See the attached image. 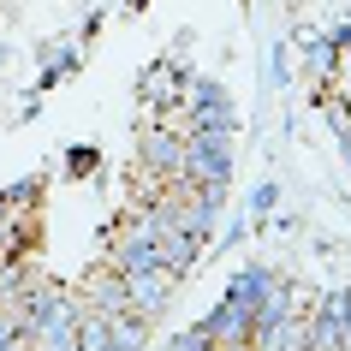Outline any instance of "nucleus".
<instances>
[{
    "instance_id": "nucleus-1",
    "label": "nucleus",
    "mask_w": 351,
    "mask_h": 351,
    "mask_svg": "<svg viewBox=\"0 0 351 351\" xmlns=\"http://www.w3.org/2000/svg\"><path fill=\"white\" fill-rule=\"evenodd\" d=\"M232 131H185V173L191 185H226V173H232V143H226Z\"/></svg>"
},
{
    "instance_id": "nucleus-2",
    "label": "nucleus",
    "mask_w": 351,
    "mask_h": 351,
    "mask_svg": "<svg viewBox=\"0 0 351 351\" xmlns=\"http://www.w3.org/2000/svg\"><path fill=\"white\" fill-rule=\"evenodd\" d=\"M173 268H143V274H125V298H131V315H143V322H155V315L167 310V298H173Z\"/></svg>"
},
{
    "instance_id": "nucleus-3",
    "label": "nucleus",
    "mask_w": 351,
    "mask_h": 351,
    "mask_svg": "<svg viewBox=\"0 0 351 351\" xmlns=\"http://www.w3.org/2000/svg\"><path fill=\"white\" fill-rule=\"evenodd\" d=\"M250 328H256V315H250V304L244 298H226L221 310L203 322V333L215 339V346H232V339H250Z\"/></svg>"
},
{
    "instance_id": "nucleus-4",
    "label": "nucleus",
    "mask_w": 351,
    "mask_h": 351,
    "mask_svg": "<svg viewBox=\"0 0 351 351\" xmlns=\"http://www.w3.org/2000/svg\"><path fill=\"white\" fill-rule=\"evenodd\" d=\"M143 161L155 173H185V131H143Z\"/></svg>"
},
{
    "instance_id": "nucleus-5",
    "label": "nucleus",
    "mask_w": 351,
    "mask_h": 351,
    "mask_svg": "<svg viewBox=\"0 0 351 351\" xmlns=\"http://www.w3.org/2000/svg\"><path fill=\"white\" fill-rule=\"evenodd\" d=\"M84 310H95V315H125V310H131V298H125V274H119V268L95 274V280H90V292H84Z\"/></svg>"
},
{
    "instance_id": "nucleus-6",
    "label": "nucleus",
    "mask_w": 351,
    "mask_h": 351,
    "mask_svg": "<svg viewBox=\"0 0 351 351\" xmlns=\"http://www.w3.org/2000/svg\"><path fill=\"white\" fill-rule=\"evenodd\" d=\"M179 90H185V72L179 66H149L143 72V101H155V108L179 101Z\"/></svg>"
},
{
    "instance_id": "nucleus-7",
    "label": "nucleus",
    "mask_w": 351,
    "mask_h": 351,
    "mask_svg": "<svg viewBox=\"0 0 351 351\" xmlns=\"http://www.w3.org/2000/svg\"><path fill=\"white\" fill-rule=\"evenodd\" d=\"M143 339H149V322L143 315H108V351H143Z\"/></svg>"
},
{
    "instance_id": "nucleus-8",
    "label": "nucleus",
    "mask_w": 351,
    "mask_h": 351,
    "mask_svg": "<svg viewBox=\"0 0 351 351\" xmlns=\"http://www.w3.org/2000/svg\"><path fill=\"white\" fill-rule=\"evenodd\" d=\"M268 286H274V274H244L239 286H232V298H244V304H256V298L268 292Z\"/></svg>"
},
{
    "instance_id": "nucleus-9",
    "label": "nucleus",
    "mask_w": 351,
    "mask_h": 351,
    "mask_svg": "<svg viewBox=\"0 0 351 351\" xmlns=\"http://www.w3.org/2000/svg\"><path fill=\"white\" fill-rule=\"evenodd\" d=\"M215 351H256L250 339H232V346H215Z\"/></svg>"
},
{
    "instance_id": "nucleus-10",
    "label": "nucleus",
    "mask_w": 351,
    "mask_h": 351,
    "mask_svg": "<svg viewBox=\"0 0 351 351\" xmlns=\"http://www.w3.org/2000/svg\"><path fill=\"white\" fill-rule=\"evenodd\" d=\"M167 351H173V346H167Z\"/></svg>"
}]
</instances>
